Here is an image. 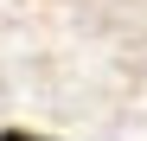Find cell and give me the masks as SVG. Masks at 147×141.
Returning a JSON list of instances; mask_svg holds the SVG:
<instances>
[{"instance_id": "cell-1", "label": "cell", "mask_w": 147, "mask_h": 141, "mask_svg": "<svg viewBox=\"0 0 147 141\" xmlns=\"http://www.w3.org/2000/svg\"><path fill=\"white\" fill-rule=\"evenodd\" d=\"M0 141H51V135H32V128H0Z\"/></svg>"}]
</instances>
